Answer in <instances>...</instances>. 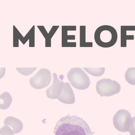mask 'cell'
Returning a JSON list of instances; mask_svg holds the SVG:
<instances>
[{
    "label": "cell",
    "instance_id": "obj_2",
    "mask_svg": "<svg viewBox=\"0 0 135 135\" xmlns=\"http://www.w3.org/2000/svg\"><path fill=\"white\" fill-rule=\"evenodd\" d=\"M94 39L96 44L103 48H108L114 46L118 38L115 29L109 25H103L98 27L94 33Z\"/></svg>",
    "mask_w": 135,
    "mask_h": 135
},
{
    "label": "cell",
    "instance_id": "obj_12",
    "mask_svg": "<svg viewBox=\"0 0 135 135\" xmlns=\"http://www.w3.org/2000/svg\"><path fill=\"white\" fill-rule=\"evenodd\" d=\"M0 98L3 100V103L0 104L1 108H7L11 105L12 101V98L10 94L8 92H5L0 95Z\"/></svg>",
    "mask_w": 135,
    "mask_h": 135
},
{
    "label": "cell",
    "instance_id": "obj_3",
    "mask_svg": "<svg viewBox=\"0 0 135 135\" xmlns=\"http://www.w3.org/2000/svg\"><path fill=\"white\" fill-rule=\"evenodd\" d=\"M68 79L71 85L80 90L87 89L90 84V79L85 71L80 68H73L68 73Z\"/></svg>",
    "mask_w": 135,
    "mask_h": 135
},
{
    "label": "cell",
    "instance_id": "obj_17",
    "mask_svg": "<svg viewBox=\"0 0 135 135\" xmlns=\"http://www.w3.org/2000/svg\"><path fill=\"white\" fill-rule=\"evenodd\" d=\"M59 27V26H53L48 33V37L51 39Z\"/></svg>",
    "mask_w": 135,
    "mask_h": 135
},
{
    "label": "cell",
    "instance_id": "obj_9",
    "mask_svg": "<svg viewBox=\"0 0 135 135\" xmlns=\"http://www.w3.org/2000/svg\"><path fill=\"white\" fill-rule=\"evenodd\" d=\"M57 99L61 102L67 104H71L75 103L74 94L69 83H65V85L62 92Z\"/></svg>",
    "mask_w": 135,
    "mask_h": 135
},
{
    "label": "cell",
    "instance_id": "obj_1",
    "mask_svg": "<svg viewBox=\"0 0 135 135\" xmlns=\"http://www.w3.org/2000/svg\"><path fill=\"white\" fill-rule=\"evenodd\" d=\"M55 135H93L87 123L76 115H67L56 123L54 130Z\"/></svg>",
    "mask_w": 135,
    "mask_h": 135
},
{
    "label": "cell",
    "instance_id": "obj_10",
    "mask_svg": "<svg viewBox=\"0 0 135 135\" xmlns=\"http://www.w3.org/2000/svg\"><path fill=\"white\" fill-rule=\"evenodd\" d=\"M135 26H120V47H127V40H134L133 35H127L128 31H135Z\"/></svg>",
    "mask_w": 135,
    "mask_h": 135
},
{
    "label": "cell",
    "instance_id": "obj_4",
    "mask_svg": "<svg viewBox=\"0 0 135 135\" xmlns=\"http://www.w3.org/2000/svg\"><path fill=\"white\" fill-rule=\"evenodd\" d=\"M96 89L97 93L101 97H108L119 93L121 87L116 81L110 79L103 78L97 81Z\"/></svg>",
    "mask_w": 135,
    "mask_h": 135
},
{
    "label": "cell",
    "instance_id": "obj_18",
    "mask_svg": "<svg viewBox=\"0 0 135 135\" xmlns=\"http://www.w3.org/2000/svg\"><path fill=\"white\" fill-rule=\"evenodd\" d=\"M37 27L39 29V30L41 31V32L44 36L45 39L48 36V33L47 32L44 26H37Z\"/></svg>",
    "mask_w": 135,
    "mask_h": 135
},
{
    "label": "cell",
    "instance_id": "obj_7",
    "mask_svg": "<svg viewBox=\"0 0 135 135\" xmlns=\"http://www.w3.org/2000/svg\"><path fill=\"white\" fill-rule=\"evenodd\" d=\"M53 81L52 84L46 90L47 97L55 99L58 98L61 95L65 85L63 81L64 76L61 74L58 78L55 73H53Z\"/></svg>",
    "mask_w": 135,
    "mask_h": 135
},
{
    "label": "cell",
    "instance_id": "obj_13",
    "mask_svg": "<svg viewBox=\"0 0 135 135\" xmlns=\"http://www.w3.org/2000/svg\"><path fill=\"white\" fill-rule=\"evenodd\" d=\"M126 81L130 84L135 85V68H129L125 74Z\"/></svg>",
    "mask_w": 135,
    "mask_h": 135
},
{
    "label": "cell",
    "instance_id": "obj_8",
    "mask_svg": "<svg viewBox=\"0 0 135 135\" xmlns=\"http://www.w3.org/2000/svg\"><path fill=\"white\" fill-rule=\"evenodd\" d=\"M76 26H62L61 28L62 47H76V42H68V40H75V36L74 35H68V31H76Z\"/></svg>",
    "mask_w": 135,
    "mask_h": 135
},
{
    "label": "cell",
    "instance_id": "obj_16",
    "mask_svg": "<svg viewBox=\"0 0 135 135\" xmlns=\"http://www.w3.org/2000/svg\"><path fill=\"white\" fill-rule=\"evenodd\" d=\"M128 132L130 134L135 135V117L131 118Z\"/></svg>",
    "mask_w": 135,
    "mask_h": 135
},
{
    "label": "cell",
    "instance_id": "obj_11",
    "mask_svg": "<svg viewBox=\"0 0 135 135\" xmlns=\"http://www.w3.org/2000/svg\"><path fill=\"white\" fill-rule=\"evenodd\" d=\"M85 26H80L79 29V46L80 47H92V42L86 41Z\"/></svg>",
    "mask_w": 135,
    "mask_h": 135
},
{
    "label": "cell",
    "instance_id": "obj_6",
    "mask_svg": "<svg viewBox=\"0 0 135 135\" xmlns=\"http://www.w3.org/2000/svg\"><path fill=\"white\" fill-rule=\"evenodd\" d=\"M132 117L128 110L121 109L117 111L113 118V123L118 131L123 132H128Z\"/></svg>",
    "mask_w": 135,
    "mask_h": 135
},
{
    "label": "cell",
    "instance_id": "obj_5",
    "mask_svg": "<svg viewBox=\"0 0 135 135\" xmlns=\"http://www.w3.org/2000/svg\"><path fill=\"white\" fill-rule=\"evenodd\" d=\"M51 79L50 71L46 69L42 68L30 78L29 83L31 86L34 88L42 89L49 85Z\"/></svg>",
    "mask_w": 135,
    "mask_h": 135
},
{
    "label": "cell",
    "instance_id": "obj_15",
    "mask_svg": "<svg viewBox=\"0 0 135 135\" xmlns=\"http://www.w3.org/2000/svg\"><path fill=\"white\" fill-rule=\"evenodd\" d=\"M37 68H16L17 71L20 74L25 76L28 75L32 73Z\"/></svg>",
    "mask_w": 135,
    "mask_h": 135
},
{
    "label": "cell",
    "instance_id": "obj_19",
    "mask_svg": "<svg viewBox=\"0 0 135 135\" xmlns=\"http://www.w3.org/2000/svg\"><path fill=\"white\" fill-rule=\"evenodd\" d=\"M129 135H135L130 134Z\"/></svg>",
    "mask_w": 135,
    "mask_h": 135
},
{
    "label": "cell",
    "instance_id": "obj_14",
    "mask_svg": "<svg viewBox=\"0 0 135 135\" xmlns=\"http://www.w3.org/2000/svg\"><path fill=\"white\" fill-rule=\"evenodd\" d=\"M88 74L94 76H99L105 72V68H83Z\"/></svg>",
    "mask_w": 135,
    "mask_h": 135
}]
</instances>
